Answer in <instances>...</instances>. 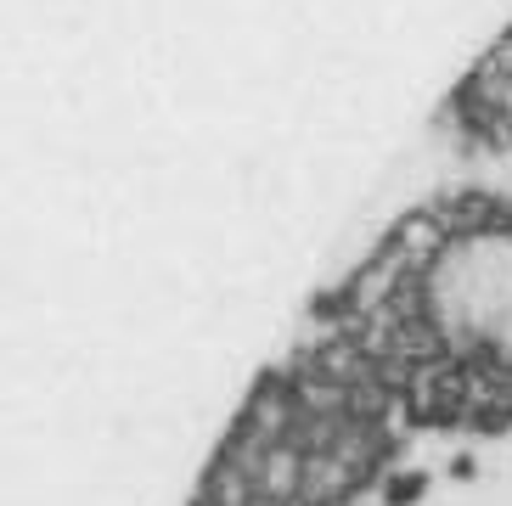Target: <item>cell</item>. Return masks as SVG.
<instances>
[{"label": "cell", "instance_id": "obj_1", "mask_svg": "<svg viewBox=\"0 0 512 506\" xmlns=\"http://www.w3.org/2000/svg\"><path fill=\"white\" fill-rule=\"evenodd\" d=\"M428 490H434V478L422 473V467H394V473L377 484V506H417Z\"/></svg>", "mask_w": 512, "mask_h": 506}, {"label": "cell", "instance_id": "obj_2", "mask_svg": "<svg viewBox=\"0 0 512 506\" xmlns=\"http://www.w3.org/2000/svg\"><path fill=\"white\" fill-rule=\"evenodd\" d=\"M445 473H451L456 484H473V478H479V456H473V450H456L451 462H445Z\"/></svg>", "mask_w": 512, "mask_h": 506}]
</instances>
